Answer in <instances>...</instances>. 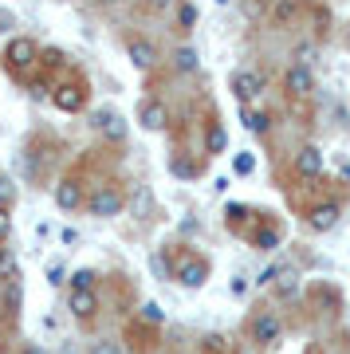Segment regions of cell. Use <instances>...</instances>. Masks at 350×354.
<instances>
[{"label":"cell","instance_id":"cell-3","mask_svg":"<svg viewBox=\"0 0 350 354\" xmlns=\"http://www.w3.org/2000/svg\"><path fill=\"white\" fill-rule=\"evenodd\" d=\"M248 335H252V342H260V346H275L279 335H284V319L275 315V311H260V315H252Z\"/></svg>","mask_w":350,"mask_h":354},{"label":"cell","instance_id":"cell-25","mask_svg":"<svg viewBox=\"0 0 350 354\" xmlns=\"http://www.w3.org/2000/svg\"><path fill=\"white\" fill-rule=\"evenodd\" d=\"M0 279H16V252L0 248Z\"/></svg>","mask_w":350,"mask_h":354},{"label":"cell","instance_id":"cell-28","mask_svg":"<svg viewBox=\"0 0 350 354\" xmlns=\"http://www.w3.org/2000/svg\"><path fill=\"white\" fill-rule=\"evenodd\" d=\"M142 319H146V323H154V327H162V323H165V311H162L158 304H146V307H142Z\"/></svg>","mask_w":350,"mask_h":354},{"label":"cell","instance_id":"cell-40","mask_svg":"<svg viewBox=\"0 0 350 354\" xmlns=\"http://www.w3.org/2000/svg\"><path fill=\"white\" fill-rule=\"evenodd\" d=\"M24 354H48V351H44V346H28Z\"/></svg>","mask_w":350,"mask_h":354},{"label":"cell","instance_id":"cell-26","mask_svg":"<svg viewBox=\"0 0 350 354\" xmlns=\"http://www.w3.org/2000/svg\"><path fill=\"white\" fill-rule=\"evenodd\" d=\"M279 279H284V283H275V291H279V299H291V295L300 291V283H295V272L288 268V272H284Z\"/></svg>","mask_w":350,"mask_h":354},{"label":"cell","instance_id":"cell-10","mask_svg":"<svg viewBox=\"0 0 350 354\" xmlns=\"http://www.w3.org/2000/svg\"><path fill=\"white\" fill-rule=\"evenodd\" d=\"M67 311L79 323H91V319L99 315V295L95 291H67Z\"/></svg>","mask_w":350,"mask_h":354},{"label":"cell","instance_id":"cell-8","mask_svg":"<svg viewBox=\"0 0 350 354\" xmlns=\"http://www.w3.org/2000/svg\"><path fill=\"white\" fill-rule=\"evenodd\" d=\"M323 150H319V146H303L300 153H295V165H291V169H295V177H303V181H315V177H323Z\"/></svg>","mask_w":350,"mask_h":354},{"label":"cell","instance_id":"cell-32","mask_svg":"<svg viewBox=\"0 0 350 354\" xmlns=\"http://www.w3.org/2000/svg\"><path fill=\"white\" fill-rule=\"evenodd\" d=\"M12 236V216H8V209H0V244Z\"/></svg>","mask_w":350,"mask_h":354},{"label":"cell","instance_id":"cell-20","mask_svg":"<svg viewBox=\"0 0 350 354\" xmlns=\"http://www.w3.org/2000/svg\"><path fill=\"white\" fill-rule=\"evenodd\" d=\"M228 138H225V127L221 122H209V134H205V150L209 153H225Z\"/></svg>","mask_w":350,"mask_h":354},{"label":"cell","instance_id":"cell-34","mask_svg":"<svg viewBox=\"0 0 350 354\" xmlns=\"http://www.w3.org/2000/svg\"><path fill=\"white\" fill-rule=\"evenodd\" d=\"M252 169H256L252 153H240V158H237V174H252Z\"/></svg>","mask_w":350,"mask_h":354},{"label":"cell","instance_id":"cell-38","mask_svg":"<svg viewBox=\"0 0 350 354\" xmlns=\"http://www.w3.org/2000/svg\"><path fill=\"white\" fill-rule=\"evenodd\" d=\"M169 4H174V0H150V8H154V12H165Z\"/></svg>","mask_w":350,"mask_h":354},{"label":"cell","instance_id":"cell-19","mask_svg":"<svg viewBox=\"0 0 350 354\" xmlns=\"http://www.w3.org/2000/svg\"><path fill=\"white\" fill-rule=\"evenodd\" d=\"M95 279H99L95 268H79V272L67 276V283H71V291H95Z\"/></svg>","mask_w":350,"mask_h":354},{"label":"cell","instance_id":"cell-18","mask_svg":"<svg viewBox=\"0 0 350 354\" xmlns=\"http://www.w3.org/2000/svg\"><path fill=\"white\" fill-rule=\"evenodd\" d=\"M240 118H244V127H248L252 134H268V130H272L268 111H252V106H244V114H240Z\"/></svg>","mask_w":350,"mask_h":354},{"label":"cell","instance_id":"cell-11","mask_svg":"<svg viewBox=\"0 0 350 354\" xmlns=\"http://www.w3.org/2000/svg\"><path fill=\"white\" fill-rule=\"evenodd\" d=\"M83 185H79V177H63L59 185H55V205H59L63 213H75V209H83Z\"/></svg>","mask_w":350,"mask_h":354},{"label":"cell","instance_id":"cell-5","mask_svg":"<svg viewBox=\"0 0 350 354\" xmlns=\"http://www.w3.org/2000/svg\"><path fill=\"white\" fill-rule=\"evenodd\" d=\"M284 87H288L291 99H307V95H315V71L303 64H288V71H284Z\"/></svg>","mask_w":350,"mask_h":354},{"label":"cell","instance_id":"cell-6","mask_svg":"<svg viewBox=\"0 0 350 354\" xmlns=\"http://www.w3.org/2000/svg\"><path fill=\"white\" fill-rule=\"evenodd\" d=\"M126 55H130V64L138 71H154V64H158V44L146 36H130L126 39Z\"/></svg>","mask_w":350,"mask_h":354},{"label":"cell","instance_id":"cell-9","mask_svg":"<svg viewBox=\"0 0 350 354\" xmlns=\"http://www.w3.org/2000/svg\"><path fill=\"white\" fill-rule=\"evenodd\" d=\"M209 279V260H201V256H181V264H177V283H185V288H201Z\"/></svg>","mask_w":350,"mask_h":354},{"label":"cell","instance_id":"cell-39","mask_svg":"<svg viewBox=\"0 0 350 354\" xmlns=\"http://www.w3.org/2000/svg\"><path fill=\"white\" fill-rule=\"evenodd\" d=\"M95 4H99V8H114V4H118V0H95Z\"/></svg>","mask_w":350,"mask_h":354},{"label":"cell","instance_id":"cell-21","mask_svg":"<svg viewBox=\"0 0 350 354\" xmlns=\"http://www.w3.org/2000/svg\"><path fill=\"white\" fill-rule=\"evenodd\" d=\"M201 354H232V342L225 335H205L201 339Z\"/></svg>","mask_w":350,"mask_h":354},{"label":"cell","instance_id":"cell-27","mask_svg":"<svg viewBox=\"0 0 350 354\" xmlns=\"http://www.w3.org/2000/svg\"><path fill=\"white\" fill-rule=\"evenodd\" d=\"M177 24L185 28V32L197 24V4H181V8H177Z\"/></svg>","mask_w":350,"mask_h":354},{"label":"cell","instance_id":"cell-16","mask_svg":"<svg viewBox=\"0 0 350 354\" xmlns=\"http://www.w3.org/2000/svg\"><path fill=\"white\" fill-rule=\"evenodd\" d=\"M252 244H256L260 252H275V248H279V228H275V225H260L256 232H252Z\"/></svg>","mask_w":350,"mask_h":354},{"label":"cell","instance_id":"cell-15","mask_svg":"<svg viewBox=\"0 0 350 354\" xmlns=\"http://www.w3.org/2000/svg\"><path fill=\"white\" fill-rule=\"evenodd\" d=\"M295 16H300V0H275L272 4V24L275 28H288Z\"/></svg>","mask_w":350,"mask_h":354},{"label":"cell","instance_id":"cell-12","mask_svg":"<svg viewBox=\"0 0 350 354\" xmlns=\"http://www.w3.org/2000/svg\"><path fill=\"white\" fill-rule=\"evenodd\" d=\"M51 102H55L63 114H75V111H83V106H87V91L79 87V83H75V87H71V83H63V87L51 91Z\"/></svg>","mask_w":350,"mask_h":354},{"label":"cell","instance_id":"cell-23","mask_svg":"<svg viewBox=\"0 0 350 354\" xmlns=\"http://www.w3.org/2000/svg\"><path fill=\"white\" fill-rule=\"evenodd\" d=\"M130 205H134V216H146V213L154 209V193L146 189V185H138V189H134V201H130Z\"/></svg>","mask_w":350,"mask_h":354},{"label":"cell","instance_id":"cell-29","mask_svg":"<svg viewBox=\"0 0 350 354\" xmlns=\"http://www.w3.org/2000/svg\"><path fill=\"white\" fill-rule=\"evenodd\" d=\"M87 354H122V346H118V342H111V339H99V342H91Z\"/></svg>","mask_w":350,"mask_h":354},{"label":"cell","instance_id":"cell-1","mask_svg":"<svg viewBox=\"0 0 350 354\" xmlns=\"http://www.w3.org/2000/svg\"><path fill=\"white\" fill-rule=\"evenodd\" d=\"M4 64H8V71H12V75H24L28 67L39 64V44L32 36L8 39V48H4Z\"/></svg>","mask_w":350,"mask_h":354},{"label":"cell","instance_id":"cell-22","mask_svg":"<svg viewBox=\"0 0 350 354\" xmlns=\"http://www.w3.org/2000/svg\"><path fill=\"white\" fill-rule=\"evenodd\" d=\"M284 272H288V264H284V260H275V264H268V268L260 272V276H256V288H272V283H275L279 276H284Z\"/></svg>","mask_w":350,"mask_h":354},{"label":"cell","instance_id":"cell-36","mask_svg":"<svg viewBox=\"0 0 350 354\" xmlns=\"http://www.w3.org/2000/svg\"><path fill=\"white\" fill-rule=\"evenodd\" d=\"M48 279H51V283H55V288H59V283H67V276H63V268H59V264H55V268H51V272H48Z\"/></svg>","mask_w":350,"mask_h":354},{"label":"cell","instance_id":"cell-4","mask_svg":"<svg viewBox=\"0 0 350 354\" xmlns=\"http://www.w3.org/2000/svg\"><path fill=\"white\" fill-rule=\"evenodd\" d=\"M91 127L99 130L107 142H126V134H130V130H126V118L118 111H111V106H102V111L91 114Z\"/></svg>","mask_w":350,"mask_h":354},{"label":"cell","instance_id":"cell-33","mask_svg":"<svg viewBox=\"0 0 350 354\" xmlns=\"http://www.w3.org/2000/svg\"><path fill=\"white\" fill-rule=\"evenodd\" d=\"M228 221H232V225H240V221H244V216H248V209H244V205H228Z\"/></svg>","mask_w":350,"mask_h":354},{"label":"cell","instance_id":"cell-30","mask_svg":"<svg viewBox=\"0 0 350 354\" xmlns=\"http://www.w3.org/2000/svg\"><path fill=\"white\" fill-rule=\"evenodd\" d=\"M174 174H177V177H197L201 165H189L185 158H174Z\"/></svg>","mask_w":350,"mask_h":354},{"label":"cell","instance_id":"cell-42","mask_svg":"<svg viewBox=\"0 0 350 354\" xmlns=\"http://www.w3.org/2000/svg\"><path fill=\"white\" fill-rule=\"evenodd\" d=\"M342 181H347V185H350V165H342Z\"/></svg>","mask_w":350,"mask_h":354},{"label":"cell","instance_id":"cell-31","mask_svg":"<svg viewBox=\"0 0 350 354\" xmlns=\"http://www.w3.org/2000/svg\"><path fill=\"white\" fill-rule=\"evenodd\" d=\"M311 55H315V44H300V48H295V64L311 67Z\"/></svg>","mask_w":350,"mask_h":354},{"label":"cell","instance_id":"cell-2","mask_svg":"<svg viewBox=\"0 0 350 354\" xmlns=\"http://www.w3.org/2000/svg\"><path fill=\"white\" fill-rule=\"evenodd\" d=\"M83 205H87L91 216H118L126 209V193L118 189V185H99Z\"/></svg>","mask_w":350,"mask_h":354},{"label":"cell","instance_id":"cell-14","mask_svg":"<svg viewBox=\"0 0 350 354\" xmlns=\"http://www.w3.org/2000/svg\"><path fill=\"white\" fill-rule=\"evenodd\" d=\"M338 216H342V209H338L335 201H323V205H315L311 213H307V225H311L315 232H331V228L338 225Z\"/></svg>","mask_w":350,"mask_h":354},{"label":"cell","instance_id":"cell-13","mask_svg":"<svg viewBox=\"0 0 350 354\" xmlns=\"http://www.w3.org/2000/svg\"><path fill=\"white\" fill-rule=\"evenodd\" d=\"M138 122H142L146 130H165L169 127V111H165V102L146 99L142 106H138Z\"/></svg>","mask_w":350,"mask_h":354},{"label":"cell","instance_id":"cell-37","mask_svg":"<svg viewBox=\"0 0 350 354\" xmlns=\"http://www.w3.org/2000/svg\"><path fill=\"white\" fill-rule=\"evenodd\" d=\"M244 291H248V279L237 276V279H232V295H244Z\"/></svg>","mask_w":350,"mask_h":354},{"label":"cell","instance_id":"cell-24","mask_svg":"<svg viewBox=\"0 0 350 354\" xmlns=\"http://www.w3.org/2000/svg\"><path fill=\"white\" fill-rule=\"evenodd\" d=\"M16 193H20V189H16L12 177H0V209H12V205H16Z\"/></svg>","mask_w":350,"mask_h":354},{"label":"cell","instance_id":"cell-17","mask_svg":"<svg viewBox=\"0 0 350 354\" xmlns=\"http://www.w3.org/2000/svg\"><path fill=\"white\" fill-rule=\"evenodd\" d=\"M174 67L181 71V75H193L201 67V55H197V48H177L174 51Z\"/></svg>","mask_w":350,"mask_h":354},{"label":"cell","instance_id":"cell-35","mask_svg":"<svg viewBox=\"0 0 350 354\" xmlns=\"http://www.w3.org/2000/svg\"><path fill=\"white\" fill-rule=\"evenodd\" d=\"M59 241L67 244V248H71V244H79V232H75V228H71V225H67V228H63V232H59Z\"/></svg>","mask_w":350,"mask_h":354},{"label":"cell","instance_id":"cell-7","mask_svg":"<svg viewBox=\"0 0 350 354\" xmlns=\"http://www.w3.org/2000/svg\"><path fill=\"white\" fill-rule=\"evenodd\" d=\"M264 87H268V79H264L260 71H237V75H232V83H228V91H232V95H237L240 102L260 99Z\"/></svg>","mask_w":350,"mask_h":354},{"label":"cell","instance_id":"cell-41","mask_svg":"<svg viewBox=\"0 0 350 354\" xmlns=\"http://www.w3.org/2000/svg\"><path fill=\"white\" fill-rule=\"evenodd\" d=\"M59 354H79V351H75V346H71V342H67V346H63V351H59Z\"/></svg>","mask_w":350,"mask_h":354}]
</instances>
